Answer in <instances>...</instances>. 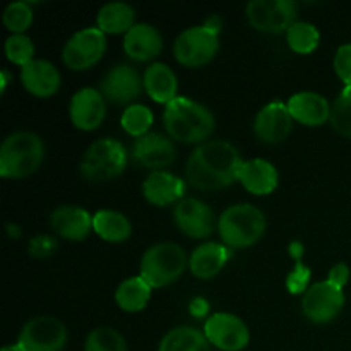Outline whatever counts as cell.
Returning <instances> with one entry per match:
<instances>
[{"label": "cell", "mask_w": 351, "mask_h": 351, "mask_svg": "<svg viewBox=\"0 0 351 351\" xmlns=\"http://www.w3.org/2000/svg\"><path fill=\"white\" fill-rule=\"evenodd\" d=\"M105 51L106 34L98 26H91L69 38L62 50V58L72 71H88L101 60Z\"/></svg>", "instance_id": "30bf717a"}, {"label": "cell", "mask_w": 351, "mask_h": 351, "mask_svg": "<svg viewBox=\"0 0 351 351\" xmlns=\"http://www.w3.org/2000/svg\"><path fill=\"white\" fill-rule=\"evenodd\" d=\"M69 332L53 315H36L23 326L17 345L23 351H62L67 345Z\"/></svg>", "instance_id": "9c48e42d"}, {"label": "cell", "mask_w": 351, "mask_h": 351, "mask_svg": "<svg viewBox=\"0 0 351 351\" xmlns=\"http://www.w3.org/2000/svg\"><path fill=\"white\" fill-rule=\"evenodd\" d=\"M288 110L297 122L307 127H321L331 120V108L328 99L314 91L295 93L288 99Z\"/></svg>", "instance_id": "44dd1931"}, {"label": "cell", "mask_w": 351, "mask_h": 351, "mask_svg": "<svg viewBox=\"0 0 351 351\" xmlns=\"http://www.w3.org/2000/svg\"><path fill=\"white\" fill-rule=\"evenodd\" d=\"M143 194L153 206L177 204L184 199L185 182L167 170L151 171L143 182Z\"/></svg>", "instance_id": "ffe728a7"}, {"label": "cell", "mask_w": 351, "mask_h": 351, "mask_svg": "<svg viewBox=\"0 0 351 351\" xmlns=\"http://www.w3.org/2000/svg\"><path fill=\"white\" fill-rule=\"evenodd\" d=\"M219 31L221 23L215 16L201 26L182 31L173 43V55L178 64L191 69L209 64L219 50Z\"/></svg>", "instance_id": "8992f818"}, {"label": "cell", "mask_w": 351, "mask_h": 351, "mask_svg": "<svg viewBox=\"0 0 351 351\" xmlns=\"http://www.w3.org/2000/svg\"><path fill=\"white\" fill-rule=\"evenodd\" d=\"M2 21L3 26L12 31V34H24V31L29 29L33 24V7L24 0L9 3L3 10Z\"/></svg>", "instance_id": "836d02e7"}, {"label": "cell", "mask_w": 351, "mask_h": 351, "mask_svg": "<svg viewBox=\"0 0 351 351\" xmlns=\"http://www.w3.org/2000/svg\"><path fill=\"white\" fill-rule=\"evenodd\" d=\"M0 351H23V348H21V346L16 343V345H7V346H3V348L0 350Z\"/></svg>", "instance_id": "7bdbcfd3"}, {"label": "cell", "mask_w": 351, "mask_h": 351, "mask_svg": "<svg viewBox=\"0 0 351 351\" xmlns=\"http://www.w3.org/2000/svg\"><path fill=\"white\" fill-rule=\"evenodd\" d=\"M335 71L346 86H351V43L341 45L336 50Z\"/></svg>", "instance_id": "74e56055"}, {"label": "cell", "mask_w": 351, "mask_h": 351, "mask_svg": "<svg viewBox=\"0 0 351 351\" xmlns=\"http://www.w3.org/2000/svg\"><path fill=\"white\" fill-rule=\"evenodd\" d=\"M232 257V249L225 243L206 242L195 247L189 257V269L199 280H211L221 273Z\"/></svg>", "instance_id": "7402d4cb"}, {"label": "cell", "mask_w": 351, "mask_h": 351, "mask_svg": "<svg viewBox=\"0 0 351 351\" xmlns=\"http://www.w3.org/2000/svg\"><path fill=\"white\" fill-rule=\"evenodd\" d=\"M266 216L257 206L233 204L221 213L218 232L223 243L230 249H245L254 245L266 233Z\"/></svg>", "instance_id": "277c9868"}, {"label": "cell", "mask_w": 351, "mask_h": 351, "mask_svg": "<svg viewBox=\"0 0 351 351\" xmlns=\"http://www.w3.org/2000/svg\"><path fill=\"white\" fill-rule=\"evenodd\" d=\"M328 281H331L332 285H336L338 288H345L346 283L350 281V267L345 263H338L331 267L329 271Z\"/></svg>", "instance_id": "f35d334b"}, {"label": "cell", "mask_w": 351, "mask_h": 351, "mask_svg": "<svg viewBox=\"0 0 351 351\" xmlns=\"http://www.w3.org/2000/svg\"><path fill=\"white\" fill-rule=\"evenodd\" d=\"M189 266L185 250L175 242H160L143 254L139 276L151 288H165L175 283Z\"/></svg>", "instance_id": "5b68a950"}, {"label": "cell", "mask_w": 351, "mask_h": 351, "mask_svg": "<svg viewBox=\"0 0 351 351\" xmlns=\"http://www.w3.org/2000/svg\"><path fill=\"white\" fill-rule=\"evenodd\" d=\"M290 254L295 259V267L287 276V288L291 295H302L308 290L311 281V269L302 263L304 256V245L300 242H293L290 245Z\"/></svg>", "instance_id": "d6a6232c"}, {"label": "cell", "mask_w": 351, "mask_h": 351, "mask_svg": "<svg viewBox=\"0 0 351 351\" xmlns=\"http://www.w3.org/2000/svg\"><path fill=\"white\" fill-rule=\"evenodd\" d=\"M93 232L101 237L103 240L112 243L125 242L132 235V225L129 218L119 211L112 209H101L93 215Z\"/></svg>", "instance_id": "484cf974"}, {"label": "cell", "mask_w": 351, "mask_h": 351, "mask_svg": "<svg viewBox=\"0 0 351 351\" xmlns=\"http://www.w3.org/2000/svg\"><path fill=\"white\" fill-rule=\"evenodd\" d=\"M7 233H9L10 239H19L21 237V228L14 223H7Z\"/></svg>", "instance_id": "60d3db41"}, {"label": "cell", "mask_w": 351, "mask_h": 351, "mask_svg": "<svg viewBox=\"0 0 351 351\" xmlns=\"http://www.w3.org/2000/svg\"><path fill=\"white\" fill-rule=\"evenodd\" d=\"M204 335L213 346L221 351H242L250 341L249 326L230 312L209 315L204 324Z\"/></svg>", "instance_id": "7c38bea8"}, {"label": "cell", "mask_w": 351, "mask_h": 351, "mask_svg": "<svg viewBox=\"0 0 351 351\" xmlns=\"http://www.w3.org/2000/svg\"><path fill=\"white\" fill-rule=\"evenodd\" d=\"M136 21V10L125 2H110L99 9L96 23L105 34H125Z\"/></svg>", "instance_id": "4316f807"}, {"label": "cell", "mask_w": 351, "mask_h": 351, "mask_svg": "<svg viewBox=\"0 0 351 351\" xmlns=\"http://www.w3.org/2000/svg\"><path fill=\"white\" fill-rule=\"evenodd\" d=\"M106 115V99L96 88H82L69 103V117L79 130H95Z\"/></svg>", "instance_id": "e0dca14e"}, {"label": "cell", "mask_w": 351, "mask_h": 351, "mask_svg": "<svg viewBox=\"0 0 351 351\" xmlns=\"http://www.w3.org/2000/svg\"><path fill=\"white\" fill-rule=\"evenodd\" d=\"M5 55L12 64L24 67L34 60V45L27 34H10L5 40Z\"/></svg>", "instance_id": "d590c367"}, {"label": "cell", "mask_w": 351, "mask_h": 351, "mask_svg": "<svg viewBox=\"0 0 351 351\" xmlns=\"http://www.w3.org/2000/svg\"><path fill=\"white\" fill-rule=\"evenodd\" d=\"M58 242L55 237L45 235V233H40V235H34L33 239L29 240V245H27V250L33 257L36 259H45V257H50L57 252Z\"/></svg>", "instance_id": "8d00e7d4"}, {"label": "cell", "mask_w": 351, "mask_h": 351, "mask_svg": "<svg viewBox=\"0 0 351 351\" xmlns=\"http://www.w3.org/2000/svg\"><path fill=\"white\" fill-rule=\"evenodd\" d=\"M153 288L141 276L127 278L119 285L115 291V302L122 311L139 312L147 305Z\"/></svg>", "instance_id": "f1b7e54d"}, {"label": "cell", "mask_w": 351, "mask_h": 351, "mask_svg": "<svg viewBox=\"0 0 351 351\" xmlns=\"http://www.w3.org/2000/svg\"><path fill=\"white\" fill-rule=\"evenodd\" d=\"M239 182L254 195H267L276 191L280 173L271 161L263 158L243 161L239 171Z\"/></svg>", "instance_id": "cb8c5ba5"}, {"label": "cell", "mask_w": 351, "mask_h": 351, "mask_svg": "<svg viewBox=\"0 0 351 351\" xmlns=\"http://www.w3.org/2000/svg\"><path fill=\"white\" fill-rule=\"evenodd\" d=\"M143 81L146 93L156 103L168 105V103L177 98L178 77L170 65L163 64V62H153L144 71Z\"/></svg>", "instance_id": "d4e9b609"}, {"label": "cell", "mask_w": 351, "mask_h": 351, "mask_svg": "<svg viewBox=\"0 0 351 351\" xmlns=\"http://www.w3.org/2000/svg\"><path fill=\"white\" fill-rule=\"evenodd\" d=\"M129 153L119 139L103 137L86 149L81 160V175L89 182L113 180L123 173Z\"/></svg>", "instance_id": "52a82bcc"}, {"label": "cell", "mask_w": 351, "mask_h": 351, "mask_svg": "<svg viewBox=\"0 0 351 351\" xmlns=\"http://www.w3.org/2000/svg\"><path fill=\"white\" fill-rule=\"evenodd\" d=\"M175 225L182 233L191 239H208L218 228V219L215 211L206 202L195 197H184L175 204Z\"/></svg>", "instance_id": "5bb4252c"}, {"label": "cell", "mask_w": 351, "mask_h": 351, "mask_svg": "<svg viewBox=\"0 0 351 351\" xmlns=\"http://www.w3.org/2000/svg\"><path fill=\"white\" fill-rule=\"evenodd\" d=\"M21 82L29 95L36 98H50L60 88V72L51 62L34 58L21 67Z\"/></svg>", "instance_id": "ac0fdd59"}, {"label": "cell", "mask_w": 351, "mask_h": 351, "mask_svg": "<svg viewBox=\"0 0 351 351\" xmlns=\"http://www.w3.org/2000/svg\"><path fill=\"white\" fill-rule=\"evenodd\" d=\"M163 50V36L153 24L137 23L123 36V51L136 62H149Z\"/></svg>", "instance_id": "d6986e66"}, {"label": "cell", "mask_w": 351, "mask_h": 351, "mask_svg": "<svg viewBox=\"0 0 351 351\" xmlns=\"http://www.w3.org/2000/svg\"><path fill=\"white\" fill-rule=\"evenodd\" d=\"M287 41L288 47H290L295 53L307 55L312 53V51L319 47L321 33H319L315 24L307 23V21H297V23L287 31Z\"/></svg>", "instance_id": "f546056e"}, {"label": "cell", "mask_w": 351, "mask_h": 351, "mask_svg": "<svg viewBox=\"0 0 351 351\" xmlns=\"http://www.w3.org/2000/svg\"><path fill=\"white\" fill-rule=\"evenodd\" d=\"M243 160L228 141L213 139L199 144L185 165L187 182L199 191H221L239 180Z\"/></svg>", "instance_id": "6da1fadb"}, {"label": "cell", "mask_w": 351, "mask_h": 351, "mask_svg": "<svg viewBox=\"0 0 351 351\" xmlns=\"http://www.w3.org/2000/svg\"><path fill=\"white\" fill-rule=\"evenodd\" d=\"M345 307V293L331 281H319L308 287L302 298L304 315L314 324H328L335 321Z\"/></svg>", "instance_id": "8fae6325"}, {"label": "cell", "mask_w": 351, "mask_h": 351, "mask_svg": "<svg viewBox=\"0 0 351 351\" xmlns=\"http://www.w3.org/2000/svg\"><path fill=\"white\" fill-rule=\"evenodd\" d=\"M163 123L167 136L184 144L206 143L216 127L211 110L185 96H177L165 106Z\"/></svg>", "instance_id": "7a4b0ae2"}, {"label": "cell", "mask_w": 351, "mask_h": 351, "mask_svg": "<svg viewBox=\"0 0 351 351\" xmlns=\"http://www.w3.org/2000/svg\"><path fill=\"white\" fill-rule=\"evenodd\" d=\"M189 311H191V314L194 315V317H204L209 312L208 300H204V298L201 297L194 298V300L191 302V305H189Z\"/></svg>", "instance_id": "ab89813d"}, {"label": "cell", "mask_w": 351, "mask_h": 351, "mask_svg": "<svg viewBox=\"0 0 351 351\" xmlns=\"http://www.w3.org/2000/svg\"><path fill=\"white\" fill-rule=\"evenodd\" d=\"M293 117L283 101L267 103L257 112L254 120V132L257 139L266 144H276L287 139L293 129Z\"/></svg>", "instance_id": "2e32d148"}, {"label": "cell", "mask_w": 351, "mask_h": 351, "mask_svg": "<svg viewBox=\"0 0 351 351\" xmlns=\"http://www.w3.org/2000/svg\"><path fill=\"white\" fill-rule=\"evenodd\" d=\"M211 343L206 338L204 331L192 328V326H180L173 328L163 336L158 351H209Z\"/></svg>", "instance_id": "83f0119b"}, {"label": "cell", "mask_w": 351, "mask_h": 351, "mask_svg": "<svg viewBox=\"0 0 351 351\" xmlns=\"http://www.w3.org/2000/svg\"><path fill=\"white\" fill-rule=\"evenodd\" d=\"M331 125L339 136L351 139V86H345L332 103Z\"/></svg>", "instance_id": "e575fe53"}, {"label": "cell", "mask_w": 351, "mask_h": 351, "mask_svg": "<svg viewBox=\"0 0 351 351\" xmlns=\"http://www.w3.org/2000/svg\"><path fill=\"white\" fill-rule=\"evenodd\" d=\"M45 143L38 134L17 130L9 134L0 146V175L3 178H24L41 167Z\"/></svg>", "instance_id": "3957f363"}, {"label": "cell", "mask_w": 351, "mask_h": 351, "mask_svg": "<svg viewBox=\"0 0 351 351\" xmlns=\"http://www.w3.org/2000/svg\"><path fill=\"white\" fill-rule=\"evenodd\" d=\"M84 351H129L127 341L117 329L96 328L88 335L84 343Z\"/></svg>", "instance_id": "1f68e13d"}, {"label": "cell", "mask_w": 351, "mask_h": 351, "mask_svg": "<svg viewBox=\"0 0 351 351\" xmlns=\"http://www.w3.org/2000/svg\"><path fill=\"white\" fill-rule=\"evenodd\" d=\"M154 122V115L146 105H139V103H134L129 105L122 113V119H120V125L125 130L129 136L137 137L144 136V134L151 132V125Z\"/></svg>", "instance_id": "4dcf8cb0"}, {"label": "cell", "mask_w": 351, "mask_h": 351, "mask_svg": "<svg viewBox=\"0 0 351 351\" xmlns=\"http://www.w3.org/2000/svg\"><path fill=\"white\" fill-rule=\"evenodd\" d=\"M130 158L141 168L160 171L175 163L177 147H175L171 137L161 132H147L134 141Z\"/></svg>", "instance_id": "4fadbf2b"}, {"label": "cell", "mask_w": 351, "mask_h": 351, "mask_svg": "<svg viewBox=\"0 0 351 351\" xmlns=\"http://www.w3.org/2000/svg\"><path fill=\"white\" fill-rule=\"evenodd\" d=\"M50 225L62 239L81 242L93 232V216L79 206H60L51 213Z\"/></svg>", "instance_id": "603a6c76"}, {"label": "cell", "mask_w": 351, "mask_h": 351, "mask_svg": "<svg viewBox=\"0 0 351 351\" xmlns=\"http://www.w3.org/2000/svg\"><path fill=\"white\" fill-rule=\"evenodd\" d=\"M0 82H2V86H0V91L2 93H5V88H7V84H9V81H10V74H9V71H5V69H3L2 72H0Z\"/></svg>", "instance_id": "b9f144b4"}, {"label": "cell", "mask_w": 351, "mask_h": 351, "mask_svg": "<svg viewBox=\"0 0 351 351\" xmlns=\"http://www.w3.org/2000/svg\"><path fill=\"white\" fill-rule=\"evenodd\" d=\"M297 3L293 0H252L245 14L250 26L261 33H287L297 23Z\"/></svg>", "instance_id": "ba28073f"}, {"label": "cell", "mask_w": 351, "mask_h": 351, "mask_svg": "<svg viewBox=\"0 0 351 351\" xmlns=\"http://www.w3.org/2000/svg\"><path fill=\"white\" fill-rule=\"evenodd\" d=\"M144 89V81L139 72L127 64H119L110 69L99 82V93L113 105H129Z\"/></svg>", "instance_id": "9a60e30c"}]
</instances>
